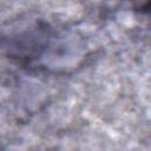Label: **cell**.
<instances>
[{
	"label": "cell",
	"instance_id": "obj_1",
	"mask_svg": "<svg viewBox=\"0 0 151 151\" xmlns=\"http://www.w3.org/2000/svg\"><path fill=\"white\" fill-rule=\"evenodd\" d=\"M80 38L41 15H24L0 25V57L37 71H60L81 58Z\"/></svg>",
	"mask_w": 151,
	"mask_h": 151
}]
</instances>
